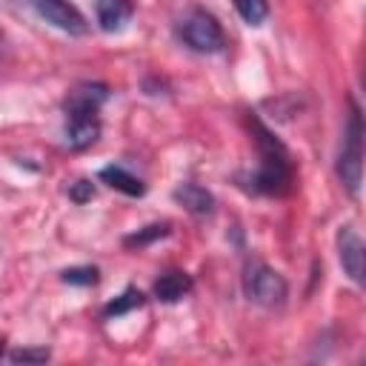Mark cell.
I'll use <instances>...</instances> for the list:
<instances>
[{
    "instance_id": "6da1fadb",
    "label": "cell",
    "mask_w": 366,
    "mask_h": 366,
    "mask_svg": "<svg viewBox=\"0 0 366 366\" xmlns=\"http://www.w3.org/2000/svg\"><path fill=\"white\" fill-rule=\"evenodd\" d=\"M254 129H257V143H260V154H263V163H260V172H257L254 183H257L260 192L283 194V192H289V183H292L289 154H286L283 143L274 140L260 123H254Z\"/></svg>"
},
{
    "instance_id": "7a4b0ae2",
    "label": "cell",
    "mask_w": 366,
    "mask_h": 366,
    "mask_svg": "<svg viewBox=\"0 0 366 366\" xmlns=\"http://www.w3.org/2000/svg\"><path fill=\"white\" fill-rule=\"evenodd\" d=\"M337 177L349 189V194L360 192V177H363V123H360L357 106L349 114L343 149H340V157H337Z\"/></svg>"
},
{
    "instance_id": "3957f363",
    "label": "cell",
    "mask_w": 366,
    "mask_h": 366,
    "mask_svg": "<svg viewBox=\"0 0 366 366\" xmlns=\"http://www.w3.org/2000/svg\"><path fill=\"white\" fill-rule=\"evenodd\" d=\"M177 31H180V37H183L186 46H192L194 51H203V54H214V51H220L223 43H226L220 23H217L209 11H203V9H192V11L180 20Z\"/></svg>"
},
{
    "instance_id": "277c9868",
    "label": "cell",
    "mask_w": 366,
    "mask_h": 366,
    "mask_svg": "<svg viewBox=\"0 0 366 366\" xmlns=\"http://www.w3.org/2000/svg\"><path fill=\"white\" fill-rule=\"evenodd\" d=\"M243 286H246L249 300H254L257 306H266V309L280 306L286 300V292H289L283 274H277L266 263H249L246 274H243Z\"/></svg>"
},
{
    "instance_id": "5b68a950",
    "label": "cell",
    "mask_w": 366,
    "mask_h": 366,
    "mask_svg": "<svg viewBox=\"0 0 366 366\" xmlns=\"http://www.w3.org/2000/svg\"><path fill=\"white\" fill-rule=\"evenodd\" d=\"M31 3H34L37 14L46 23H51L54 29L69 31V34H83L86 31V17L69 0H31Z\"/></svg>"
},
{
    "instance_id": "8992f818",
    "label": "cell",
    "mask_w": 366,
    "mask_h": 366,
    "mask_svg": "<svg viewBox=\"0 0 366 366\" xmlns=\"http://www.w3.org/2000/svg\"><path fill=\"white\" fill-rule=\"evenodd\" d=\"M106 97H109V89L103 83H80L66 97V114L69 117L97 114V109L106 103Z\"/></svg>"
},
{
    "instance_id": "52a82bcc",
    "label": "cell",
    "mask_w": 366,
    "mask_h": 366,
    "mask_svg": "<svg viewBox=\"0 0 366 366\" xmlns=\"http://www.w3.org/2000/svg\"><path fill=\"white\" fill-rule=\"evenodd\" d=\"M337 252H340L343 272L355 283H363V240H360V234L352 226H343L337 232Z\"/></svg>"
},
{
    "instance_id": "ba28073f",
    "label": "cell",
    "mask_w": 366,
    "mask_h": 366,
    "mask_svg": "<svg viewBox=\"0 0 366 366\" xmlns=\"http://www.w3.org/2000/svg\"><path fill=\"white\" fill-rule=\"evenodd\" d=\"M94 14H97V23L103 31H120L132 20L134 6H132V0H97Z\"/></svg>"
},
{
    "instance_id": "9c48e42d",
    "label": "cell",
    "mask_w": 366,
    "mask_h": 366,
    "mask_svg": "<svg viewBox=\"0 0 366 366\" xmlns=\"http://www.w3.org/2000/svg\"><path fill=\"white\" fill-rule=\"evenodd\" d=\"M172 197H174L186 212H192V214H197V217L214 212V197H212V192L203 189V186H197V183H180V186L172 192Z\"/></svg>"
},
{
    "instance_id": "30bf717a",
    "label": "cell",
    "mask_w": 366,
    "mask_h": 366,
    "mask_svg": "<svg viewBox=\"0 0 366 366\" xmlns=\"http://www.w3.org/2000/svg\"><path fill=\"white\" fill-rule=\"evenodd\" d=\"M100 137V123L97 114H80V117H69L66 123V143L71 149H89L94 140Z\"/></svg>"
},
{
    "instance_id": "8fae6325",
    "label": "cell",
    "mask_w": 366,
    "mask_h": 366,
    "mask_svg": "<svg viewBox=\"0 0 366 366\" xmlns=\"http://www.w3.org/2000/svg\"><path fill=\"white\" fill-rule=\"evenodd\" d=\"M192 277L186 272H166L154 280V297L163 303H177L192 292Z\"/></svg>"
},
{
    "instance_id": "7c38bea8",
    "label": "cell",
    "mask_w": 366,
    "mask_h": 366,
    "mask_svg": "<svg viewBox=\"0 0 366 366\" xmlns=\"http://www.w3.org/2000/svg\"><path fill=\"white\" fill-rule=\"evenodd\" d=\"M100 180H103V183H109L112 189H117V192L129 194V197H140V194L146 192L143 180H140V177H134V174H129V172H126V169H120V166H106V169H100Z\"/></svg>"
},
{
    "instance_id": "4fadbf2b",
    "label": "cell",
    "mask_w": 366,
    "mask_h": 366,
    "mask_svg": "<svg viewBox=\"0 0 366 366\" xmlns=\"http://www.w3.org/2000/svg\"><path fill=\"white\" fill-rule=\"evenodd\" d=\"M146 303V297H143V292H137V289H126L120 297H114L109 306H106V317H117V315H126V312H132V309H140Z\"/></svg>"
},
{
    "instance_id": "5bb4252c",
    "label": "cell",
    "mask_w": 366,
    "mask_h": 366,
    "mask_svg": "<svg viewBox=\"0 0 366 366\" xmlns=\"http://www.w3.org/2000/svg\"><path fill=\"white\" fill-rule=\"evenodd\" d=\"M234 9L249 26H260L266 20V14H269V3L266 0H234Z\"/></svg>"
},
{
    "instance_id": "9a60e30c",
    "label": "cell",
    "mask_w": 366,
    "mask_h": 366,
    "mask_svg": "<svg viewBox=\"0 0 366 366\" xmlns=\"http://www.w3.org/2000/svg\"><path fill=\"white\" fill-rule=\"evenodd\" d=\"M60 277H63L66 283H71V286H94V283L100 280V272H97L94 266H71V269H66Z\"/></svg>"
},
{
    "instance_id": "2e32d148",
    "label": "cell",
    "mask_w": 366,
    "mask_h": 366,
    "mask_svg": "<svg viewBox=\"0 0 366 366\" xmlns=\"http://www.w3.org/2000/svg\"><path fill=\"white\" fill-rule=\"evenodd\" d=\"M166 234H169V223H152V226H146L143 232L129 234V237H126V246H146V243H152V240H157V237H166Z\"/></svg>"
},
{
    "instance_id": "e0dca14e",
    "label": "cell",
    "mask_w": 366,
    "mask_h": 366,
    "mask_svg": "<svg viewBox=\"0 0 366 366\" xmlns=\"http://www.w3.org/2000/svg\"><path fill=\"white\" fill-rule=\"evenodd\" d=\"M11 363H46L49 360V349H14Z\"/></svg>"
},
{
    "instance_id": "ac0fdd59",
    "label": "cell",
    "mask_w": 366,
    "mask_h": 366,
    "mask_svg": "<svg viewBox=\"0 0 366 366\" xmlns=\"http://www.w3.org/2000/svg\"><path fill=\"white\" fill-rule=\"evenodd\" d=\"M69 197H71L74 203H89V200L94 197V186H92L89 180H77V183L69 189Z\"/></svg>"
},
{
    "instance_id": "d6986e66",
    "label": "cell",
    "mask_w": 366,
    "mask_h": 366,
    "mask_svg": "<svg viewBox=\"0 0 366 366\" xmlns=\"http://www.w3.org/2000/svg\"><path fill=\"white\" fill-rule=\"evenodd\" d=\"M0 357H3V340H0Z\"/></svg>"
},
{
    "instance_id": "ffe728a7",
    "label": "cell",
    "mask_w": 366,
    "mask_h": 366,
    "mask_svg": "<svg viewBox=\"0 0 366 366\" xmlns=\"http://www.w3.org/2000/svg\"><path fill=\"white\" fill-rule=\"evenodd\" d=\"M0 43H3V34H0Z\"/></svg>"
},
{
    "instance_id": "44dd1931",
    "label": "cell",
    "mask_w": 366,
    "mask_h": 366,
    "mask_svg": "<svg viewBox=\"0 0 366 366\" xmlns=\"http://www.w3.org/2000/svg\"><path fill=\"white\" fill-rule=\"evenodd\" d=\"M20 3H23V0H20ZM29 3H31V0H29Z\"/></svg>"
}]
</instances>
